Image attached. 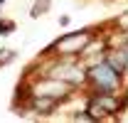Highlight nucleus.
<instances>
[{
  "label": "nucleus",
  "mask_w": 128,
  "mask_h": 123,
  "mask_svg": "<svg viewBox=\"0 0 128 123\" xmlns=\"http://www.w3.org/2000/svg\"><path fill=\"white\" fill-rule=\"evenodd\" d=\"M86 79L96 86V91H116L118 84H121V74L113 69L104 57H98L94 64L86 66Z\"/></svg>",
  "instance_id": "obj_1"
},
{
  "label": "nucleus",
  "mask_w": 128,
  "mask_h": 123,
  "mask_svg": "<svg viewBox=\"0 0 128 123\" xmlns=\"http://www.w3.org/2000/svg\"><path fill=\"white\" fill-rule=\"evenodd\" d=\"M54 79H62L64 84H69L72 89H76L79 84L86 81V69H81L79 64H74V62H66V64H57V69L52 72Z\"/></svg>",
  "instance_id": "obj_2"
},
{
  "label": "nucleus",
  "mask_w": 128,
  "mask_h": 123,
  "mask_svg": "<svg viewBox=\"0 0 128 123\" xmlns=\"http://www.w3.org/2000/svg\"><path fill=\"white\" fill-rule=\"evenodd\" d=\"M89 44V32H74L69 37H62L59 42H54L52 49L64 52V54H81V49Z\"/></svg>",
  "instance_id": "obj_3"
},
{
  "label": "nucleus",
  "mask_w": 128,
  "mask_h": 123,
  "mask_svg": "<svg viewBox=\"0 0 128 123\" xmlns=\"http://www.w3.org/2000/svg\"><path fill=\"white\" fill-rule=\"evenodd\" d=\"M57 101L59 98H54V96H44V94H37L34 98H32V111L34 113H52L54 108H57Z\"/></svg>",
  "instance_id": "obj_4"
},
{
  "label": "nucleus",
  "mask_w": 128,
  "mask_h": 123,
  "mask_svg": "<svg viewBox=\"0 0 128 123\" xmlns=\"http://www.w3.org/2000/svg\"><path fill=\"white\" fill-rule=\"evenodd\" d=\"M47 10H49V0H37V2H34V8L30 10V15H32V17H40L42 12H47Z\"/></svg>",
  "instance_id": "obj_5"
},
{
  "label": "nucleus",
  "mask_w": 128,
  "mask_h": 123,
  "mask_svg": "<svg viewBox=\"0 0 128 123\" xmlns=\"http://www.w3.org/2000/svg\"><path fill=\"white\" fill-rule=\"evenodd\" d=\"M12 59H15V52L12 49H0V66L8 64V62H12Z\"/></svg>",
  "instance_id": "obj_6"
},
{
  "label": "nucleus",
  "mask_w": 128,
  "mask_h": 123,
  "mask_svg": "<svg viewBox=\"0 0 128 123\" xmlns=\"http://www.w3.org/2000/svg\"><path fill=\"white\" fill-rule=\"evenodd\" d=\"M12 30H15V25H12V22H0V34H10Z\"/></svg>",
  "instance_id": "obj_7"
},
{
  "label": "nucleus",
  "mask_w": 128,
  "mask_h": 123,
  "mask_svg": "<svg viewBox=\"0 0 128 123\" xmlns=\"http://www.w3.org/2000/svg\"><path fill=\"white\" fill-rule=\"evenodd\" d=\"M123 52H126V74H128V42L123 44Z\"/></svg>",
  "instance_id": "obj_8"
},
{
  "label": "nucleus",
  "mask_w": 128,
  "mask_h": 123,
  "mask_svg": "<svg viewBox=\"0 0 128 123\" xmlns=\"http://www.w3.org/2000/svg\"><path fill=\"white\" fill-rule=\"evenodd\" d=\"M126 98H128V94H126Z\"/></svg>",
  "instance_id": "obj_9"
}]
</instances>
